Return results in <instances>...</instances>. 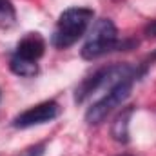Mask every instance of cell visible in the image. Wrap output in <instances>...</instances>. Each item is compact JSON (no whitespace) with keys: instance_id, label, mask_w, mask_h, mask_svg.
<instances>
[{"instance_id":"1","label":"cell","mask_w":156,"mask_h":156,"mask_svg":"<svg viewBox=\"0 0 156 156\" xmlns=\"http://www.w3.org/2000/svg\"><path fill=\"white\" fill-rule=\"evenodd\" d=\"M147 71V67H138V66H129V64H115V66H105L100 67L98 71H94L93 75L83 78L80 82V85L75 91V102L82 104L85 102L91 94H94L98 89L107 87V91L111 87H115L120 82L125 80H140Z\"/></svg>"},{"instance_id":"2","label":"cell","mask_w":156,"mask_h":156,"mask_svg":"<svg viewBox=\"0 0 156 156\" xmlns=\"http://www.w3.org/2000/svg\"><path fill=\"white\" fill-rule=\"evenodd\" d=\"M138 45V42H120L118 40V29L109 18H100L93 24L89 37L82 47V58L85 60H96L111 51H127L129 47Z\"/></svg>"},{"instance_id":"3","label":"cell","mask_w":156,"mask_h":156,"mask_svg":"<svg viewBox=\"0 0 156 156\" xmlns=\"http://www.w3.org/2000/svg\"><path fill=\"white\" fill-rule=\"evenodd\" d=\"M93 9L89 7H71L66 9L58 22L56 27L53 31L51 37V44L56 49H67L71 45H75L78 40L82 38L89 27V24L93 22Z\"/></svg>"},{"instance_id":"4","label":"cell","mask_w":156,"mask_h":156,"mask_svg":"<svg viewBox=\"0 0 156 156\" xmlns=\"http://www.w3.org/2000/svg\"><path fill=\"white\" fill-rule=\"evenodd\" d=\"M133 83H134V80H125V82L116 83L115 87H111L105 96H102L98 102H94V104L87 109V113H85V122L91 123V125L102 123L105 118L116 109L118 105H122V104L129 98V94H131V91H133Z\"/></svg>"},{"instance_id":"5","label":"cell","mask_w":156,"mask_h":156,"mask_svg":"<svg viewBox=\"0 0 156 156\" xmlns=\"http://www.w3.org/2000/svg\"><path fill=\"white\" fill-rule=\"evenodd\" d=\"M58 115H60V105L55 100H47V102L37 104V105L29 107L27 111L20 113L18 116L13 120V127L27 129V127L42 125V123H47V122L55 120Z\"/></svg>"},{"instance_id":"6","label":"cell","mask_w":156,"mask_h":156,"mask_svg":"<svg viewBox=\"0 0 156 156\" xmlns=\"http://www.w3.org/2000/svg\"><path fill=\"white\" fill-rule=\"evenodd\" d=\"M44 53H45V40L42 38L38 33H27L18 42L15 55L22 56V58H27V60L38 62V58L44 56Z\"/></svg>"},{"instance_id":"7","label":"cell","mask_w":156,"mask_h":156,"mask_svg":"<svg viewBox=\"0 0 156 156\" xmlns=\"http://www.w3.org/2000/svg\"><path fill=\"white\" fill-rule=\"evenodd\" d=\"M134 113V107H125L113 122V127H111V134L113 138L120 142V144H127L129 142V120Z\"/></svg>"},{"instance_id":"8","label":"cell","mask_w":156,"mask_h":156,"mask_svg":"<svg viewBox=\"0 0 156 156\" xmlns=\"http://www.w3.org/2000/svg\"><path fill=\"white\" fill-rule=\"evenodd\" d=\"M9 69L16 75V76H24V78H33L38 75V64L35 60H27L22 58L18 55H13L9 60Z\"/></svg>"},{"instance_id":"9","label":"cell","mask_w":156,"mask_h":156,"mask_svg":"<svg viewBox=\"0 0 156 156\" xmlns=\"http://www.w3.org/2000/svg\"><path fill=\"white\" fill-rule=\"evenodd\" d=\"M16 13L9 0H0V27H11L15 24Z\"/></svg>"},{"instance_id":"10","label":"cell","mask_w":156,"mask_h":156,"mask_svg":"<svg viewBox=\"0 0 156 156\" xmlns=\"http://www.w3.org/2000/svg\"><path fill=\"white\" fill-rule=\"evenodd\" d=\"M44 149H45V144H38V145H35V147L26 149L22 156H42L44 154Z\"/></svg>"},{"instance_id":"11","label":"cell","mask_w":156,"mask_h":156,"mask_svg":"<svg viewBox=\"0 0 156 156\" xmlns=\"http://www.w3.org/2000/svg\"><path fill=\"white\" fill-rule=\"evenodd\" d=\"M144 35L149 37V38H156V18L151 20V22L144 27Z\"/></svg>"},{"instance_id":"12","label":"cell","mask_w":156,"mask_h":156,"mask_svg":"<svg viewBox=\"0 0 156 156\" xmlns=\"http://www.w3.org/2000/svg\"><path fill=\"white\" fill-rule=\"evenodd\" d=\"M120 156H131V154H120Z\"/></svg>"},{"instance_id":"13","label":"cell","mask_w":156,"mask_h":156,"mask_svg":"<svg viewBox=\"0 0 156 156\" xmlns=\"http://www.w3.org/2000/svg\"><path fill=\"white\" fill-rule=\"evenodd\" d=\"M0 100H2V93H0Z\"/></svg>"}]
</instances>
